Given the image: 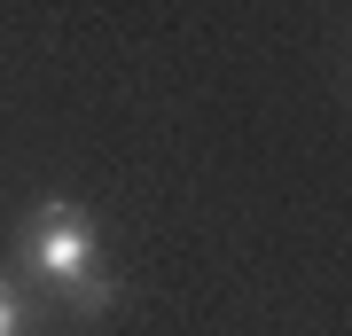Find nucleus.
<instances>
[{"instance_id": "f03ea898", "label": "nucleus", "mask_w": 352, "mask_h": 336, "mask_svg": "<svg viewBox=\"0 0 352 336\" xmlns=\"http://www.w3.org/2000/svg\"><path fill=\"white\" fill-rule=\"evenodd\" d=\"M55 305H71L78 321H94V313H110V305H118V282H110V266H94V274H78V282H71V289H63Z\"/></svg>"}, {"instance_id": "f257e3e1", "label": "nucleus", "mask_w": 352, "mask_h": 336, "mask_svg": "<svg viewBox=\"0 0 352 336\" xmlns=\"http://www.w3.org/2000/svg\"><path fill=\"white\" fill-rule=\"evenodd\" d=\"M16 266L32 274V289H47V298H63L78 274H94L102 266V235H94V212L87 203H32V219L16 227Z\"/></svg>"}, {"instance_id": "7ed1b4c3", "label": "nucleus", "mask_w": 352, "mask_h": 336, "mask_svg": "<svg viewBox=\"0 0 352 336\" xmlns=\"http://www.w3.org/2000/svg\"><path fill=\"white\" fill-rule=\"evenodd\" d=\"M0 336H39V298L16 274H0Z\"/></svg>"}]
</instances>
